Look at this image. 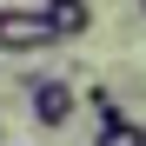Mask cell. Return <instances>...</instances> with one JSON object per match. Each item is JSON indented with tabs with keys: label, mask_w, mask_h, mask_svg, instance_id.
Segmentation results:
<instances>
[{
	"label": "cell",
	"mask_w": 146,
	"mask_h": 146,
	"mask_svg": "<svg viewBox=\"0 0 146 146\" xmlns=\"http://www.w3.org/2000/svg\"><path fill=\"white\" fill-rule=\"evenodd\" d=\"M60 33L40 7H0V53L7 60H33V53H53Z\"/></svg>",
	"instance_id": "obj_1"
},
{
	"label": "cell",
	"mask_w": 146,
	"mask_h": 146,
	"mask_svg": "<svg viewBox=\"0 0 146 146\" xmlns=\"http://www.w3.org/2000/svg\"><path fill=\"white\" fill-rule=\"evenodd\" d=\"M27 93H33V119H40V126H66V119L73 113H80V93H73V80H60V73H27Z\"/></svg>",
	"instance_id": "obj_2"
},
{
	"label": "cell",
	"mask_w": 146,
	"mask_h": 146,
	"mask_svg": "<svg viewBox=\"0 0 146 146\" xmlns=\"http://www.w3.org/2000/svg\"><path fill=\"white\" fill-rule=\"evenodd\" d=\"M40 13L53 20L60 46H66V40H86V33H93V0H40Z\"/></svg>",
	"instance_id": "obj_3"
},
{
	"label": "cell",
	"mask_w": 146,
	"mask_h": 146,
	"mask_svg": "<svg viewBox=\"0 0 146 146\" xmlns=\"http://www.w3.org/2000/svg\"><path fill=\"white\" fill-rule=\"evenodd\" d=\"M93 146H146V126H139V119H126V113H113V119H100Z\"/></svg>",
	"instance_id": "obj_4"
},
{
	"label": "cell",
	"mask_w": 146,
	"mask_h": 146,
	"mask_svg": "<svg viewBox=\"0 0 146 146\" xmlns=\"http://www.w3.org/2000/svg\"><path fill=\"white\" fill-rule=\"evenodd\" d=\"M80 106H86L93 119H113V113H119V93H113V86L100 80V86H86V93H80Z\"/></svg>",
	"instance_id": "obj_5"
},
{
	"label": "cell",
	"mask_w": 146,
	"mask_h": 146,
	"mask_svg": "<svg viewBox=\"0 0 146 146\" xmlns=\"http://www.w3.org/2000/svg\"><path fill=\"white\" fill-rule=\"evenodd\" d=\"M0 146H7V126H0Z\"/></svg>",
	"instance_id": "obj_6"
},
{
	"label": "cell",
	"mask_w": 146,
	"mask_h": 146,
	"mask_svg": "<svg viewBox=\"0 0 146 146\" xmlns=\"http://www.w3.org/2000/svg\"><path fill=\"white\" fill-rule=\"evenodd\" d=\"M139 13H146V0H139Z\"/></svg>",
	"instance_id": "obj_7"
}]
</instances>
